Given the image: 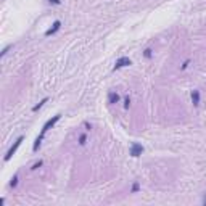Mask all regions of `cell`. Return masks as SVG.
Segmentation results:
<instances>
[{"instance_id":"obj_15","label":"cell","mask_w":206,"mask_h":206,"mask_svg":"<svg viewBox=\"0 0 206 206\" xmlns=\"http://www.w3.org/2000/svg\"><path fill=\"white\" fill-rule=\"evenodd\" d=\"M144 56H145V58H151V50H150V48H147V50H145V53H144Z\"/></svg>"},{"instance_id":"obj_4","label":"cell","mask_w":206,"mask_h":206,"mask_svg":"<svg viewBox=\"0 0 206 206\" xmlns=\"http://www.w3.org/2000/svg\"><path fill=\"white\" fill-rule=\"evenodd\" d=\"M130 65H132L130 58H127V56H123V58H119L116 63H114L113 71H118V69H121V68H124V66H130Z\"/></svg>"},{"instance_id":"obj_11","label":"cell","mask_w":206,"mask_h":206,"mask_svg":"<svg viewBox=\"0 0 206 206\" xmlns=\"http://www.w3.org/2000/svg\"><path fill=\"white\" fill-rule=\"evenodd\" d=\"M42 164H44V161H42V159H39V161H37L36 164H32V168H31V169H32V171H36V169H39V168H41Z\"/></svg>"},{"instance_id":"obj_18","label":"cell","mask_w":206,"mask_h":206,"mask_svg":"<svg viewBox=\"0 0 206 206\" xmlns=\"http://www.w3.org/2000/svg\"><path fill=\"white\" fill-rule=\"evenodd\" d=\"M203 204L206 206V195H204V200H203Z\"/></svg>"},{"instance_id":"obj_14","label":"cell","mask_w":206,"mask_h":206,"mask_svg":"<svg viewBox=\"0 0 206 206\" xmlns=\"http://www.w3.org/2000/svg\"><path fill=\"white\" fill-rule=\"evenodd\" d=\"M10 48H11V45H8V47H5V48L2 50V53H0V56H2V58H3V56L8 53V50H10Z\"/></svg>"},{"instance_id":"obj_16","label":"cell","mask_w":206,"mask_h":206,"mask_svg":"<svg viewBox=\"0 0 206 206\" xmlns=\"http://www.w3.org/2000/svg\"><path fill=\"white\" fill-rule=\"evenodd\" d=\"M188 65H190V60L184 61V65H182V68H180V69H182V71H184V69H187V66H188Z\"/></svg>"},{"instance_id":"obj_10","label":"cell","mask_w":206,"mask_h":206,"mask_svg":"<svg viewBox=\"0 0 206 206\" xmlns=\"http://www.w3.org/2000/svg\"><path fill=\"white\" fill-rule=\"evenodd\" d=\"M85 142H87V135H85V134H81V135H79V144H81V145H85Z\"/></svg>"},{"instance_id":"obj_3","label":"cell","mask_w":206,"mask_h":206,"mask_svg":"<svg viewBox=\"0 0 206 206\" xmlns=\"http://www.w3.org/2000/svg\"><path fill=\"white\" fill-rule=\"evenodd\" d=\"M142 153H144V145L134 142V144L130 145V148H129V154H130V156H134V158H139Z\"/></svg>"},{"instance_id":"obj_7","label":"cell","mask_w":206,"mask_h":206,"mask_svg":"<svg viewBox=\"0 0 206 206\" xmlns=\"http://www.w3.org/2000/svg\"><path fill=\"white\" fill-rule=\"evenodd\" d=\"M192 103H193V106L200 105V92L198 90H192Z\"/></svg>"},{"instance_id":"obj_8","label":"cell","mask_w":206,"mask_h":206,"mask_svg":"<svg viewBox=\"0 0 206 206\" xmlns=\"http://www.w3.org/2000/svg\"><path fill=\"white\" fill-rule=\"evenodd\" d=\"M47 101H48V98H47V97H45V98H42V100H41V101H39L37 105H36V106L32 108V111H39V110H41V108H42V106H44Z\"/></svg>"},{"instance_id":"obj_1","label":"cell","mask_w":206,"mask_h":206,"mask_svg":"<svg viewBox=\"0 0 206 206\" xmlns=\"http://www.w3.org/2000/svg\"><path fill=\"white\" fill-rule=\"evenodd\" d=\"M60 119H61V114H55L53 118H50L48 121L44 124V127H42V130H41V134L37 135V139H36V142H34V145H32V150H34V151H37L39 148H41V145H42V140H44L45 134H47L48 130H50L52 127H53V126H55L56 123L60 121Z\"/></svg>"},{"instance_id":"obj_12","label":"cell","mask_w":206,"mask_h":206,"mask_svg":"<svg viewBox=\"0 0 206 206\" xmlns=\"http://www.w3.org/2000/svg\"><path fill=\"white\" fill-rule=\"evenodd\" d=\"M139 188H140V184H139V182H135V184L132 185V188H130V192H132V193H137V192H139Z\"/></svg>"},{"instance_id":"obj_9","label":"cell","mask_w":206,"mask_h":206,"mask_svg":"<svg viewBox=\"0 0 206 206\" xmlns=\"http://www.w3.org/2000/svg\"><path fill=\"white\" fill-rule=\"evenodd\" d=\"M18 180H20V177H18V174H15L13 176V179H11V182H10V187H16V185H18Z\"/></svg>"},{"instance_id":"obj_2","label":"cell","mask_w":206,"mask_h":206,"mask_svg":"<svg viewBox=\"0 0 206 206\" xmlns=\"http://www.w3.org/2000/svg\"><path fill=\"white\" fill-rule=\"evenodd\" d=\"M23 142H24V137H23V135L16 139V142H15V144L10 147V150L7 151V154H5V158H3L5 161H10V159H11V156H13V154L16 153V150H18V148H20V145L23 144Z\"/></svg>"},{"instance_id":"obj_6","label":"cell","mask_w":206,"mask_h":206,"mask_svg":"<svg viewBox=\"0 0 206 206\" xmlns=\"http://www.w3.org/2000/svg\"><path fill=\"white\" fill-rule=\"evenodd\" d=\"M119 98H121V97H119V94H116V92H110V94H108V103H110V105L118 103Z\"/></svg>"},{"instance_id":"obj_13","label":"cell","mask_w":206,"mask_h":206,"mask_svg":"<svg viewBox=\"0 0 206 206\" xmlns=\"http://www.w3.org/2000/svg\"><path fill=\"white\" fill-rule=\"evenodd\" d=\"M129 105H130V98H129V95H127V97L124 98V108H126V110L129 108Z\"/></svg>"},{"instance_id":"obj_17","label":"cell","mask_w":206,"mask_h":206,"mask_svg":"<svg viewBox=\"0 0 206 206\" xmlns=\"http://www.w3.org/2000/svg\"><path fill=\"white\" fill-rule=\"evenodd\" d=\"M48 2H50V3H53V5H60V3H61L60 0H48Z\"/></svg>"},{"instance_id":"obj_5","label":"cell","mask_w":206,"mask_h":206,"mask_svg":"<svg viewBox=\"0 0 206 206\" xmlns=\"http://www.w3.org/2000/svg\"><path fill=\"white\" fill-rule=\"evenodd\" d=\"M60 27H61V21H60V20H56V21L53 23V24H52V27H50V29H47V31H45V36H47V37L53 36V34H56V32L60 31Z\"/></svg>"}]
</instances>
